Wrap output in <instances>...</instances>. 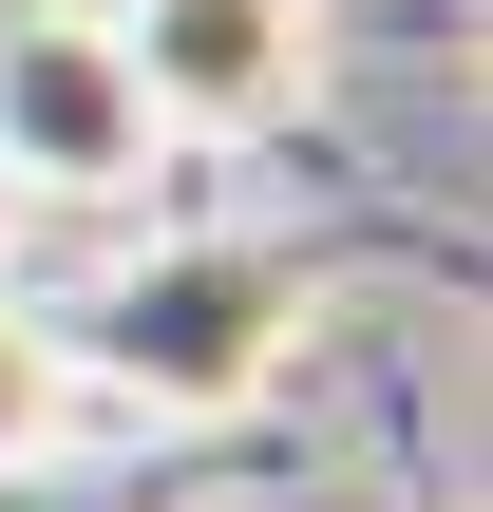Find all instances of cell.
<instances>
[{
  "instance_id": "1",
  "label": "cell",
  "mask_w": 493,
  "mask_h": 512,
  "mask_svg": "<svg viewBox=\"0 0 493 512\" xmlns=\"http://www.w3.org/2000/svg\"><path fill=\"white\" fill-rule=\"evenodd\" d=\"M57 342H76V399H114L152 437H228L323 342V247L304 228H152L133 266H95L57 304Z\"/></svg>"
},
{
  "instance_id": "2",
  "label": "cell",
  "mask_w": 493,
  "mask_h": 512,
  "mask_svg": "<svg viewBox=\"0 0 493 512\" xmlns=\"http://www.w3.org/2000/svg\"><path fill=\"white\" fill-rule=\"evenodd\" d=\"M152 95H133V38L114 0H19L0 19V190L19 209H133L152 190Z\"/></svg>"
},
{
  "instance_id": "3",
  "label": "cell",
  "mask_w": 493,
  "mask_h": 512,
  "mask_svg": "<svg viewBox=\"0 0 493 512\" xmlns=\"http://www.w3.org/2000/svg\"><path fill=\"white\" fill-rule=\"evenodd\" d=\"M114 38H133L152 133H209V152L285 133L323 95V0H114Z\"/></svg>"
},
{
  "instance_id": "4",
  "label": "cell",
  "mask_w": 493,
  "mask_h": 512,
  "mask_svg": "<svg viewBox=\"0 0 493 512\" xmlns=\"http://www.w3.org/2000/svg\"><path fill=\"white\" fill-rule=\"evenodd\" d=\"M0 512H209V494L171 456H76L57 437V456H0Z\"/></svg>"
},
{
  "instance_id": "5",
  "label": "cell",
  "mask_w": 493,
  "mask_h": 512,
  "mask_svg": "<svg viewBox=\"0 0 493 512\" xmlns=\"http://www.w3.org/2000/svg\"><path fill=\"white\" fill-rule=\"evenodd\" d=\"M95 399H76V342H57V304H0V456H57Z\"/></svg>"
},
{
  "instance_id": "6",
  "label": "cell",
  "mask_w": 493,
  "mask_h": 512,
  "mask_svg": "<svg viewBox=\"0 0 493 512\" xmlns=\"http://www.w3.org/2000/svg\"><path fill=\"white\" fill-rule=\"evenodd\" d=\"M0 266H19V190H0Z\"/></svg>"
}]
</instances>
